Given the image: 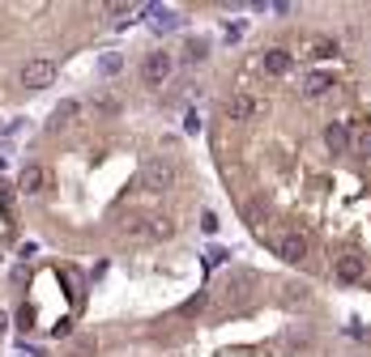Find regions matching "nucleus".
<instances>
[{"instance_id": "nucleus-1", "label": "nucleus", "mask_w": 371, "mask_h": 357, "mask_svg": "<svg viewBox=\"0 0 371 357\" xmlns=\"http://www.w3.org/2000/svg\"><path fill=\"white\" fill-rule=\"evenodd\" d=\"M175 178H180L175 162L154 158V162H145V170H141V187L145 192H167V187H175Z\"/></svg>"}, {"instance_id": "nucleus-2", "label": "nucleus", "mask_w": 371, "mask_h": 357, "mask_svg": "<svg viewBox=\"0 0 371 357\" xmlns=\"http://www.w3.org/2000/svg\"><path fill=\"white\" fill-rule=\"evenodd\" d=\"M56 60H26V64H21V85H26V90H47V85H52L56 81Z\"/></svg>"}, {"instance_id": "nucleus-3", "label": "nucleus", "mask_w": 371, "mask_h": 357, "mask_svg": "<svg viewBox=\"0 0 371 357\" xmlns=\"http://www.w3.org/2000/svg\"><path fill=\"white\" fill-rule=\"evenodd\" d=\"M171 68H175V60H171L167 51H150V56H145V64H141L145 85H162L167 76H171Z\"/></svg>"}, {"instance_id": "nucleus-4", "label": "nucleus", "mask_w": 371, "mask_h": 357, "mask_svg": "<svg viewBox=\"0 0 371 357\" xmlns=\"http://www.w3.org/2000/svg\"><path fill=\"white\" fill-rule=\"evenodd\" d=\"M278 255L286 264H303L307 260V234H299V229H286V234L278 238Z\"/></svg>"}, {"instance_id": "nucleus-5", "label": "nucleus", "mask_w": 371, "mask_h": 357, "mask_svg": "<svg viewBox=\"0 0 371 357\" xmlns=\"http://www.w3.org/2000/svg\"><path fill=\"white\" fill-rule=\"evenodd\" d=\"M47 183H52V174H47V166H39V162H30L26 170L17 174V187L21 192H43Z\"/></svg>"}, {"instance_id": "nucleus-6", "label": "nucleus", "mask_w": 371, "mask_h": 357, "mask_svg": "<svg viewBox=\"0 0 371 357\" xmlns=\"http://www.w3.org/2000/svg\"><path fill=\"white\" fill-rule=\"evenodd\" d=\"M290 64H294L290 51H282V47H269V51H265V72H269V76H286Z\"/></svg>"}, {"instance_id": "nucleus-7", "label": "nucleus", "mask_w": 371, "mask_h": 357, "mask_svg": "<svg viewBox=\"0 0 371 357\" xmlns=\"http://www.w3.org/2000/svg\"><path fill=\"white\" fill-rule=\"evenodd\" d=\"M363 255H341L337 260V280H345V285H354V280H363Z\"/></svg>"}, {"instance_id": "nucleus-8", "label": "nucleus", "mask_w": 371, "mask_h": 357, "mask_svg": "<svg viewBox=\"0 0 371 357\" xmlns=\"http://www.w3.org/2000/svg\"><path fill=\"white\" fill-rule=\"evenodd\" d=\"M256 111H260V102H256L252 94H235V98L227 102V115H231V119H252Z\"/></svg>"}, {"instance_id": "nucleus-9", "label": "nucleus", "mask_w": 371, "mask_h": 357, "mask_svg": "<svg viewBox=\"0 0 371 357\" xmlns=\"http://www.w3.org/2000/svg\"><path fill=\"white\" fill-rule=\"evenodd\" d=\"M325 145H329V153H345V149H350V127H345V123H329L325 127Z\"/></svg>"}, {"instance_id": "nucleus-10", "label": "nucleus", "mask_w": 371, "mask_h": 357, "mask_svg": "<svg viewBox=\"0 0 371 357\" xmlns=\"http://www.w3.org/2000/svg\"><path fill=\"white\" fill-rule=\"evenodd\" d=\"M333 90V76L329 72H307V81H303V94L307 98H320V94H329Z\"/></svg>"}, {"instance_id": "nucleus-11", "label": "nucleus", "mask_w": 371, "mask_h": 357, "mask_svg": "<svg viewBox=\"0 0 371 357\" xmlns=\"http://www.w3.org/2000/svg\"><path fill=\"white\" fill-rule=\"evenodd\" d=\"M82 107H77V102H60V107H56V115H52V132H60V127L73 119V115H77Z\"/></svg>"}, {"instance_id": "nucleus-12", "label": "nucleus", "mask_w": 371, "mask_h": 357, "mask_svg": "<svg viewBox=\"0 0 371 357\" xmlns=\"http://www.w3.org/2000/svg\"><path fill=\"white\" fill-rule=\"evenodd\" d=\"M333 51H337V43H333V39H312V51H307V56H316V60H329Z\"/></svg>"}, {"instance_id": "nucleus-13", "label": "nucleus", "mask_w": 371, "mask_h": 357, "mask_svg": "<svg viewBox=\"0 0 371 357\" xmlns=\"http://www.w3.org/2000/svg\"><path fill=\"white\" fill-rule=\"evenodd\" d=\"M205 56H209V43H205V39H192V43H188V60L196 64V60H205Z\"/></svg>"}, {"instance_id": "nucleus-14", "label": "nucleus", "mask_w": 371, "mask_h": 357, "mask_svg": "<svg viewBox=\"0 0 371 357\" xmlns=\"http://www.w3.org/2000/svg\"><path fill=\"white\" fill-rule=\"evenodd\" d=\"M354 145H359V153H363V158H371V123H363V132L354 136Z\"/></svg>"}, {"instance_id": "nucleus-15", "label": "nucleus", "mask_w": 371, "mask_h": 357, "mask_svg": "<svg viewBox=\"0 0 371 357\" xmlns=\"http://www.w3.org/2000/svg\"><path fill=\"white\" fill-rule=\"evenodd\" d=\"M171 229H175V225H171V217H154V225H150V234H154V238H167Z\"/></svg>"}, {"instance_id": "nucleus-16", "label": "nucleus", "mask_w": 371, "mask_h": 357, "mask_svg": "<svg viewBox=\"0 0 371 357\" xmlns=\"http://www.w3.org/2000/svg\"><path fill=\"white\" fill-rule=\"evenodd\" d=\"M154 26H158V30H171V26H175V13H167V9H154Z\"/></svg>"}, {"instance_id": "nucleus-17", "label": "nucleus", "mask_w": 371, "mask_h": 357, "mask_svg": "<svg viewBox=\"0 0 371 357\" xmlns=\"http://www.w3.org/2000/svg\"><path fill=\"white\" fill-rule=\"evenodd\" d=\"M94 107H98V111H103V115H115V111H120V102L103 94V98H98V102H94Z\"/></svg>"}, {"instance_id": "nucleus-18", "label": "nucleus", "mask_w": 371, "mask_h": 357, "mask_svg": "<svg viewBox=\"0 0 371 357\" xmlns=\"http://www.w3.org/2000/svg\"><path fill=\"white\" fill-rule=\"evenodd\" d=\"M201 225H205V234H213V229H218V213L205 209V213H201Z\"/></svg>"}, {"instance_id": "nucleus-19", "label": "nucleus", "mask_w": 371, "mask_h": 357, "mask_svg": "<svg viewBox=\"0 0 371 357\" xmlns=\"http://www.w3.org/2000/svg\"><path fill=\"white\" fill-rule=\"evenodd\" d=\"M103 72H120V56H103Z\"/></svg>"}, {"instance_id": "nucleus-20", "label": "nucleus", "mask_w": 371, "mask_h": 357, "mask_svg": "<svg viewBox=\"0 0 371 357\" xmlns=\"http://www.w3.org/2000/svg\"><path fill=\"white\" fill-rule=\"evenodd\" d=\"M107 13L111 17H124V13H133V5H107Z\"/></svg>"}, {"instance_id": "nucleus-21", "label": "nucleus", "mask_w": 371, "mask_h": 357, "mask_svg": "<svg viewBox=\"0 0 371 357\" xmlns=\"http://www.w3.org/2000/svg\"><path fill=\"white\" fill-rule=\"evenodd\" d=\"M5 332H9V315H5V311H0V336H5Z\"/></svg>"}]
</instances>
